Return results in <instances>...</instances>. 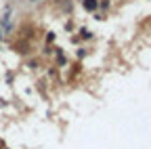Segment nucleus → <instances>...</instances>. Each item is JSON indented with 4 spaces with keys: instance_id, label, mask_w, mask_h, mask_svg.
Listing matches in <instances>:
<instances>
[{
    "instance_id": "4",
    "label": "nucleus",
    "mask_w": 151,
    "mask_h": 149,
    "mask_svg": "<svg viewBox=\"0 0 151 149\" xmlns=\"http://www.w3.org/2000/svg\"><path fill=\"white\" fill-rule=\"evenodd\" d=\"M0 42H2V27H0Z\"/></svg>"
},
{
    "instance_id": "3",
    "label": "nucleus",
    "mask_w": 151,
    "mask_h": 149,
    "mask_svg": "<svg viewBox=\"0 0 151 149\" xmlns=\"http://www.w3.org/2000/svg\"><path fill=\"white\" fill-rule=\"evenodd\" d=\"M52 40H55V34H52V32H50V34H48V36H46V42H52Z\"/></svg>"
},
{
    "instance_id": "5",
    "label": "nucleus",
    "mask_w": 151,
    "mask_h": 149,
    "mask_svg": "<svg viewBox=\"0 0 151 149\" xmlns=\"http://www.w3.org/2000/svg\"><path fill=\"white\" fill-rule=\"evenodd\" d=\"M27 2H38V0H27Z\"/></svg>"
},
{
    "instance_id": "2",
    "label": "nucleus",
    "mask_w": 151,
    "mask_h": 149,
    "mask_svg": "<svg viewBox=\"0 0 151 149\" xmlns=\"http://www.w3.org/2000/svg\"><path fill=\"white\" fill-rule=\"evenodd\" d=\"M80 38H84V40H88V38H92V34H90V30H86V27H82V30H80Z\"/></svg>"
},
{
    "instance_id": "1",
    "label": "nucleus",
    "mask_w": 151,
    "mask_h": 149,
    "mask_svg": "<svg viewBox=\"0 0 151 149\" xmlns=\"http://www.w3.org/2000/svg\"><path fill=\"white\" fill-rule=\"evenodd\" d=\"M82 6H84V11L94 13V11L99 9V0H82Z\"/></svg>"
}]
</instances>
